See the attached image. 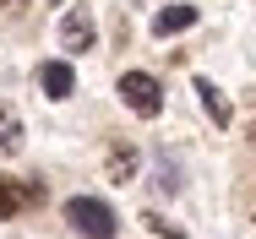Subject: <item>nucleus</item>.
Returning a JSON list of instances; mask_svg holds the SVG:
<instances>
[{
    "label": "nucleus",
    "mask_w": 256,
    "mask_h": 239,
    "mask_svg": "<svg viewBox=\"0 0 256 239\" xmlns=\"http://www.w3.org/2000/svg\"><path fill=\"white\" fill-rule=\"evenodd\" d=\"M66 223L76 229L82 239H114V207L109 201H98V196H71L66 201Z\"/></svg>",
    "instance_id": "f257e3e1"
},
{
    "label": "nucleus",
    "mask_w": 256,
    "mask_h": 239,
    "mask_svg": "<svg viewBox=\"0 0 256 239\" xmlns=\"http://www.w3.org/2000/svg\"><path fill=\"white\" fill-rule=\"evenodd\" d=\"M114 93H120V103H126L131 114H142V120H158V114H164V87H158V76H148V71H126Z\"/></svg>",
    "instance_id": "f03ea898"
},
{
    "label": "nucleus",
    "mask_w": 256,
    "mask_h": 239,
    "mask_svg": "<svg viewBox=\"0 0 256 239\" xmlns=\"http://www.w3.org/2000/svg\"><path fill=\"white\" fill-rule=\"evenodd\" d=\"M44 201V185L38 180H0V218H16L28 207Z\"/></svg>",
    "instance_id": "7ed1b4c3"
},
{
    "label": "nucleus",
    "mask_w": 256,
    "mask_h": 239,
    "mask_svg": "<svg viewBox=\"0 0 256 239\" xmlns=\"http://www.w3.org/2000/svg\"><path fill=\"white\" fill-rule=\"evenodd\" d=\"M38 87H44V98L66 103V98L76 93V71H71V60H50V65L38 71Z\"/></svg>",
    "instance_id": "20e7f679"
},
{
    "label": "nucleus",
    "mask_w": 256,
    "mask_h": 239,
    "mask_svg": "<svg viewBox=\"0 0 256 239\" xmlns=\"http://www.w3.org/2000/svg\"><path fill=\"white\" fill-rule=\"evenodd\" d=\"M93 38H98V27H93L88 11H66L60 16V44L66 49H93Z\"/></svg>",
    "instance_id": "39448f33"
},
{
    "label": "nucleus",
    "mask_w": 256,
    "mask_h": 239,
    "mask_svg": "<svg viewBox=\"0 0 256 239\" xmlns=\"http://www.w3.org/2000/svg\"><path fill=\"white\" fill-rule=\"evenodd\" d=\"M191 22H196V5H164V11L153 16V33L169 38V33H186Z\"/></svg>",
    "instance_id": "423d86ee"
},
{
    "label": "nucleus",
    "mask_w": 256,
    "mask_h": 239,
    "mask_svg": "<svg viewBox=\"0 0 256 239\" xmlns=\"http://www.w3.org/2000/svg\"><path fill=\"white\" fill-rule=\"evenodd\" d=\"M22 152V120L11 103H0V158H16Z\"/></svg>",
    "instance_id": "0eeeda50"
},
{
    "label": "nucleus",
    "mask_w": 256,
    "mask_h": 239,
    "mask_svg": "<svg viewBox=\"0 0 256 239\" xmlns=\"http://www.w3.org/2000/svg\"><path fill=\"white\" fill-rule=\"evenodd\" d=\"M196 98H202V109L212 114V125H229V120H234V109H229V98L218 93L212 82H196Z\"/></svg>",
    "instance_id": "6e6552de"
},
{
    "label": "nucleus",
    "mask_w": 256,
    "mask_h": 239,
    "mask_svg": "<svg viewBox=\"0 0 256 239\" xmlns=\"http://www.w3.org/2000/svg\"><path fill=\"white\" fill-rule=\"evenodd\" d=\"M131 169H136V152H131V147H109V174H114V185H126Z\"/></svg>",
    "instance_id": "1a4fd4ad"
},
{
    "label": "nucleus",
    "mask_w": 256,
    "mask_h": 239,
    "mask_svg": "<svg viewBox=\"0 0 256 239\" xmlns=\"http://www.w3.org/2000/svg\"><path fill=\"white\" fill-rule=\"evenodd\" d=\"M142 223H148V234H153V239H186V234H174V229H169V223H164V218H153V212H148V218H142Z\"/></svg>",
    "instance_id": "9d476101"
},
{
    "label": "nucleus",
    "mask_w": 256,
    "mask_h": 239,
    "mask_svg": "<svg viewBox=\"0 0 256 239\" xmlns=\"http://www.w3.org/2000/svg\"><path fill=\"white\" fill-rule=\"evenodd\" d=\"M251 147H256V120H251Z\"/></svg>",
    "instance_id": "9b49d317"
},
{
    "label": "nucleus",
    "mask_w": 256,
    "mask_h": 239,
    "mask_svg": "<svg viewBox=\"0 0 256 239\" xmlns=\"http://www.w3.org/2000/svg\"><path fill=\"white\" fill-rule=\"evenodd\" d=\"M54 5H60V0H54Z\"/></svg>",
    "instance_id": "f8f14e48"
}]
</instances>
